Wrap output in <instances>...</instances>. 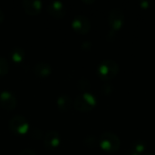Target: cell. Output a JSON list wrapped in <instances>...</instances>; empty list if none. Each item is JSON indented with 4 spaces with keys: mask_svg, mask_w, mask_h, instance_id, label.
I'll return each mask as SVG.
<instances>
[{
    "mask_svg": "<svg viewBox=\"0 0 155 155\" xmlns=\"http://www.w3.org/2000/svg\"><path fill=\"white\" fill-rule=\"evenodd\" d=\"M129 155H130V154H129Z\"/></svg>",
    "mask_w": 155,
    "mask_h": 155,
    "instance_id": "603a6c76",
    "label": "cell"
},
{
    "mask_svg": "<svg viewBox=\"0 0 155 155\" xmlns=\"http://www.w3.org/2000/svg\"><path fill=\"white\" fill-rule=\"evenodd\" d=\"M33 71L39 77H46L52 73V67L47 63L39 62L34 65Z\"/></svg>",
    "mask_w": 155,
    "mask_h": 155,
    "instance_id": "8fae6325",
    "label": "cell"
},
{
    "mask_svg": "<svg viewBox=\"0 0 155 155\" xmlns=\"http://www.w3.org/2000/svg\"><path fill=\"white\" fill-rule=\"evenodd\" d=\"M102 92L104 94L106 95H110L113 92H114V85L110 84H106L104 85H103L102 87Z\"/></svg>",
    "mask_w": 155,
    "mask_h": 155,
    "instance_id": "ac0fdd59",
    "label": "cell"
},
{
    "mask_svg": "<svg viewBox=\"0 0 155 155\" xmlns=\"http://www.w3.org/2000/svg\"><path fill=\"white\" fill-rule=\"evenodd\" d=\"M145 151V144L142 141H136L134 142L130 150L129 154L130 155H142Z\"/></svg>",
    "mask_w": 155,
    "mask_h": 155,
    "instance_id": "4fadbf2b",
    "label": "cell"
},
{
    "mask_svg": "<svg viewBox=\"0 0 155 155\" xmlns=\"http://www.w3.org/2000/svg\"><path fill=\"white\" fill-rule=\"evenodd\" d=\"M48 13L54 18H62L65 15L66 7L62 1L54 0L48 4L47 5Z\"/></svg>",
    "mask_w": 155,
    "mask_h": 155,
    "instance_id": "ba28073f",
    "label": "cell"
},
{
    "mask_svg": "<svg viewBox=\"0 0 155 155\" xmlns=\"http://www.w3.org/2000/svg\"><path fill=\"white\" fill-rule=\"evenodd\" d=\"M119 73L118 64L112 59H105L102 61L97 67L98 76L104 81L114 79Z\"/></svg>",
    "mask_w": 155,
    "mask_h": 155,
    "instance_id": "6da1fadb",
    "label": "cell"
},
{
    "mask_svg": "<svg viewBox=\"0 0 155 155\" xmlns=\"http://www.w3.org/2000/svg\"><path fill=\"white\" fill-rule=\"evenodd\" d=\"M9 70V63L6 58L4 56H0V75H5L8 73Z\"/></svg>",
    "mask_w": 155,
    "mask_h": 155,
    "instance_id": "9a60e30c",
    "label": "cell"
},
{
    "mask_svg": "<svg viewBox=\"0 0 155 155\" xmlns=\"http://www.w3.org/2000/svg\"><path fill=\"white\" fill-rule=\"evenodd\" d=\"M56 104H57L59 110L65 112V111H68L72 107L73 101L67 94H61L58 96L56 100Z\"/></svg>",
    "mask_w": 155,
    "mask_h": 155,
    "instance_id": "7c38bea8",
    "label": "cell"
},
{
    "mask_svg": "<svg viewBox=\"0 0 155 155\" xmlns=\"http://www.w3.org/2000/svg\"><path fill=\"white\" fill-rule=\"evenodd\" d=\"M4 17H5V15H4V13H3L2 9H0V23H2V22H3V20H4Z\"/></svg>",
    "mask_w": 155,
    "mask_h": 155,
    "instance_id": "44dd1931",
    "label": "cell"
},
{
    "mask_svg": "<svg viewBox=\"0 0 155 155\" xmlns=\"http://www.w3.org/2000/svg\"><path fill=\"white\" fill-rule=\"evenodd\" d=\"M19 155H36V153L30 149H24L20 152Z\"/></svg>",
    "mask_w": 155,
    "mask_h": 155,
    "instance_id": "ffe728a7",
    "label": "cell"
},
{
    "mask_svg": "<svg viewBox=\"0 0 155 155\" xmlns=\"http://www.w3.org/2000/svg\"><path fill=\"white\" fill-rule=\"evenodd\" d=\"M10 56H11V59L16 63V64H19L21 63L23 60H24V57H25V52L22 48L20 47H15L12 49L11 53H10Z\"/></svg>",
    "mask_w": 155,
    "mask_h": 155,
    "instance_id": "5bb4252c",
    "label": "cell"
},
{
    "mask_svg": "<svg viewBox=\"0 0 155 155\" xmlns=\"http://www.w3.org/2000/svg\"><path fill=\"white\" fill-rule=\"evenodd\" d=\"M72 27L79 34L84 35L89 32L91 29V22L90 20L83 15H76L73 21H72Z\"/></svg>",
    "mask_w": 155,
    "mask_h": 155,
    "instance_id": "8992f818",
    "label": "cell"
},
{
    "mask_svg": "<svg viewBox=\"0 0 155 155\" xmlns=\"http://www.w3.org/2000/svg\"><path fill=\"white\" fill-rule=\"evenodd\" d=\"M77 86H78V88H79L80 90H85V89L89 88V86H90V83H89V81H88V79H87V78L83 77V78H81V79L78 81V83H77Z\"/></svg>",
    "mask_w": 155,
    "mask_h": 155,
    "instance_id": "e0dca14e",
    "label": "cell"
},
{
    "mask_svg": "<svg viewBox=\"0 0 155 155\" xmlns=\"http://www.w3.org/2000/svg\"><path fill=\"white\" fill-rule=\"evenodd\" d=\"M42 2L40 0H24L22 2V6L24 10L31 15H37L42 9Z\"/></svg>",
    "mask_w": 155,
    "mask_h": 155,
    "instance_id": "30bf717a",
    "label": "cell"
},
{
    "mask_svg": "<svg viewBox=\"0 0 155 155\" xmlns=\"http://www.w3.org/2000/svg\"><path fill=\"white\" fill-rule=\"evenodd\" d=\"M84 144H85L87 147L93 148V147H95V145H96L97 143H98V140H97V138H96L95 136H94V135H88V136H86V137L84 138Z\"/></svg>",
    "mask_w": 155,
    "mask_h": 155,
    "instance_id": "2e32d148",
    "label": "cell"
},
{
    "mask_svg": "<svg viewBox=\"0 0 155 155\" xmlns=\"http://www.w3.org/2000/svg\"><path fill=\"white\" fill-rule=\"evenodd\" d=\"M143 155H155V153H145Z\"/></svg>",
    "mask_w": 155,
    "mask_h": 155,
    "instance_id": "7402d4cb",
    "label": "cell"
},
{
    "mask_svg": "<svg viewBox=\"0 0 155 155\" xmlns=\"http://www.w3.org/2000/svg\"><path fill=\"white\" fill-rule=\"evenodd\" d=\"M124 13L120 8H114L110 11L108 16V22L113 31L120 30L124 24Z\"/></svg>",
    "mask_w": 155,
    "mask_h": 155,
    "instance_id": "5b68a950",
    "label": "cell"
},
{
    "mask_svg": "<svg viewBox=\"0 0 155 155\" xmlns=\"http://www.w3.org/2000/svg\"><path fill=\"white\" fill-rule=\"evenodd\" d=\"M41 135H42V134H41L40 130H38V129H34V130H32L31 136H32L34 139H39V138L41 137Z\"/></svg>",
    "mask_w": 155,
    "mask_h": 155,
    "instance_id": "d6986e66",
    "label": "cell"
},
{
    "mask_svg": "<svg viewBox=\"0 0 155 155\" xmlns=\"http://www.w3.org/2000/svg\"><path fill=\"white\" fill-rule=\"evenodd\" d=\"M96 97L91 93L84 92L75 98L74 102V106L77 111L81 113H89L96 106Z\"/></svg>",
    "mask_w": 155,
    "mask_h": 155,
    "instance_id": "3957f363",
    "label": "cell"
},
{
    "mask_svg": "<svg viewBox=\"0 0 155 155\" xmlns=\"http://www.w3.org/2000/svg\"><path fill=\"white\" fill-rule=\"evenodd\" d=\"M98 143L100 147L106 153H114L121 147V140L120 138L110 132H105L101 134L98 139Z\"/></svg>",
    "mask_w": 155,
    "mask_h": 155,
    "instance_id": "7a4b0ae2",
    "label": "cell"
},
{
    "mask_svg": "<svg viewBox=\"0 0 155 155\" xmlns=\"http://www.w3.org/2000/svg\"><path fill=\"white\" fill-rule=\"evenodd\" d=\"M9 128L15 134H25L29 130V123L23 115H15L9 121Z\"/></svg>",
    "mask_w": 155,
    "mask_h": 155,
    "instance_id": "277c9868",
    "label": "cell"
},
{
    "mask_svg": "<svg viewBox=\"0 0 155 155\" xmlns=\"http://www.w3.org/2000/svg\"><path fill=\"white\" fill-rule=\"evenodd\" d=\"M17 105L16 97L9 91L0 93V106L5 110H13Z\"/></svg>",
    "mask_w": 155,
    "mask_h": 155,
    "instance_id": "52a82bcc",
    "label": "cell"
},
{
    "mask_svg": "<svg viewBox=\"0 0 155 155\" xmlns=\"http://www.w3.org/2000/svg\"><path fill=\"white\" fill-rule=\"evenodd\" d=\"M60 135L58 133L54 131H50L46 133L44 136V145L47 149H54L59 146L60 144Z\"/></svg>",
    "mask_w": 155,
    "mask_h": 155,
    "instance_id": "9c48e42d",
    "label": "cell"
}]
</instances>
